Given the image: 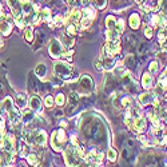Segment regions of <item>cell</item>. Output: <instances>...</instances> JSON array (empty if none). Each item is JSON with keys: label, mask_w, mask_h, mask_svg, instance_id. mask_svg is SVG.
Here are the masks:
<instances>
[{"label": "cell", "mask_w": 167, "mask_h": 167, "mask_svg": "<svg viewBox=\"0 0 167 167\" xmlns=\"http://www.w3.org/2000/svg\"><path fill=\"white\" fill-rule=\"evenodd\" d=\"M107 158H108V160L115 162V160H116V151H115L114 148H110L107 153Z\"/></svg>", "instance_id": "obj_30"}, {"label": "cell", "mask_w": 167, "mask_h": 167, "mask_svg": "<svg viewBox=\"0 0 167 167\" xmlns=\"http://www.w3.org/2000/svg\"><path fill=\"white\" fill-rule=\"evenodd\" d=\"M55 102H56V104H58V106H63V104H64V102H66V99H64V95H63V94H58Z\"/></svg>", "instance_id": "obj_36"}, {"label": "cell", "mask_w": 167, "mask_h": 167, "mask_svg": "<svg viewBox=\"0 0 167 167\" xmlns=\"http://www.w3.org/2000/svg\"><path fill=\"white\" fill-rule=\"evenodd\" d=\"M114 30L118 32V34H122L123 30H124V21L118 20V21H116V24H115V27H114Z\"/></svg>", "instance_id": "obj_26"}, {"label": "cell", "mask_w": 167, "mask_h": 167, "mask_svg": "<svg viewBox=\"0 0 167 167\" xmlns=\"http://www.w3.org/2000/svg\"><path fill=\"white\" fill-rule=\"evenodd\" d=\"M28 104L31 107L32 111H36V112H40L42 111V100H40V98L39 96H31L30 102H28Z\"/></svg>", "instance_id": "obj_11"}, {"label": "cell", "mask_w": 167, "mask_h": 167, "mask_svg": "<svg viewBox=\"0 0 167 167\" xmlns=\"http://www.w3.org/2000/svg\"><path fill=\"white\" fill-rule=\"evenodd\" d=\"M4 140H1V147L8 155H14L15 154V139L12 135H7L5 138H3Z\"/></svg>", "instance_id": "obj_4"}, {"label": "cell", "mask_w": 167, "mask_h": 167, "mask_svg": "<svg viewBox=\"0 0 167 167\" xmlns=\"http://www.w3.org/2000/svg\"><path fill=\"white\" fill-rule=\"evenodd\" d=\"M106 24H107L108 30H112V28L115 27V24H116V20H115L114 16H107V19H106Z\"/></svg>", "instance_id": "obj_25"}, {"label": "cell", "mask_w": 167, "mask_h": 167, "mask_svg": "<svg viewBox=\"0 0 167 167\" xmlns=\"http://www.w3.org/2000/svg\"><path fill=\"white\" fill-rule=\"evenodd\" d=\"M48 51H49V55L52 56V58H68V56L72 55V51H66V49L63 48L62 43L59 40H56V39H52L51 43H49V47H48Z\"/></svg>", "instance_id": "obj_2"}, {"label": "cell", "mask_w": 167, "mask_h": 167, "mask_svg": "<svg viewBox=\"0 0 167 167\" xmlns=\"http://www.w3.org/2000/svg\"><path fill=\"white\" fill-rule=\"evenodd\" d=\"M34 119V111H32L31 108L28 110V108H24L23 110V120L24 123H30Z\"/></svg>", "instance_id": "obj_19"}, {"label": "cell", "mask_w": 167, "mask_h": 167, "mask_svg": "<svg viewBox=\"0 0 167 167\" xmlns=\"http://www.w3.org/2000/svg\"><path fill=\"white\" fill-rule=\"evenodd\" d=\"M138 100L142 106H146L148 103H154V102L157 100V94L155 92H146V94H142L139 98H138Z\"/></svg>", "instance_id": "obj_9"}, {"label": "cell", "mask_w": 167, "mask_h": 167, "mask_svg": "<svg viewBox=\"0 0 167 167\" xmlns=\"http://www.w3.org/2000/svg\"><path fill=\"white\" fill-rule=\"evenodd\" d=\"M16 104L19 107H25V104H27V96L25 95H18L16 96Z\"/></svg>", "instance_id": "obj_22"}, {"label": "cell", "mask_w": 167, "mask_h": 167, "mask_svg": "<svg viewBox=\"0 0 167 167\" xmlns=\"http://www.w3.org/2000/svg\"><path fill=\"white\" fill-rule=\"evenodd\" d=\"M27 160H28V163L31 164V166H36V164H39V159H38V157H36L35 154H31V155H28Z\"/></svg>", "instance_id": "obj_27"}, {"label": "cell", "mask_w": 167, "mask_h": 167, "mask_svg": "<svg viewBox=\"0 0 167 167\" xmlns=\"http://www.w3.org/2000/svg\"><path fill=\"white\" fill-rule=\"evenodd\" d=\"M16 18H15V23H16V25L18 27H23L24 25V23H23V12H19L18 15H15Z\"/></svg>", "instance_id": "obj_28"}, {"label": "cell", "mask_w": 167, "mask_h": 167, "mask_svg": "<svg viewBox=\"0 0 167 167\" xmlns=\"http://www.w3.org/2000/svg\"><path fill=\"white\" fill-rule=\"evenodd\" d=\"M158 68H159V63L158 62H153L150 64V72L151 74H155L158 71Z\"/></svg>", "instance_id": "obj_37"}, {"label": "cell", "mask_w": 167, "mask_h": 167, "mask_svg": "<svg viewBox=\"0 0 167 167\" xmlns=\"http://www.w3.org/2000/svg\"><path fill=\"white\" fill-rule=\"evenodd\" d=\"M0 166H1V158H0Z\"/></svg>", "instance_id": "obj_48"}, {"label": "cell", "mask_w": 167, "mask_h": 167, "mask_svg": "<svg viewBox=\"0 0 167 167\" xmlns=\"http://www.w3.org/2000/svg\"><path fill=\"white\" fill-rule=\"evenodd\" d=\"M95 5H96V8H99V10H103V8H106V5H107V0H95Z\"/></svg>", "instance_id": "obj_34"}, {"label": "cell", "mask_w": 167, "mask_h": 167, "mask_svg": "<svg viewBox=\"0 0 167 167\" xmlns=\"http://www.w3.org/2000/svg\"><path fill=\"white\" fill-rule=\"evenodd\" d=\"M8 115H10V120L12 124H18L19 120H20V114H19V111L16 110V108H12L10 112H8Z\"/></svg>", "instance_id": "obj_17"}, {"label": "cell", "mask_w": 167, "mask_h": 167, "mask_svg": "<svg viewBox=\"0 0 167 167\" xmlns=\"http://www.w3.org/2000/svg\"><path fill=\"white\" fill-rule=\"evenodd\" d=\"M1 45H3V42H1V39H0V47H1Z\"/></svg>", "instance_id": "obj_47"}, {"label": "cell", "mask_w": 167, "mask_h": 167, "mask_svg": "<svg viewBox=\"0 0 167 167\" xmlns=\"http://www.w3.org/2000/svg\"><path fill=\"white\" fill-rule=\"evenodd\" d=\"M35 72H36V75H38V76L42 78L43 75H45V74H47V67H45L44 64H39V66H36Z\"/></svg>", "instance_id": "obj_21"}, {"label": "cell", "mask_w": 167, "mask_h": 167, "mask_svg": "<svg viewBox=\"0 0 167 167\" xmlns=\"http://www.w3.org/2000/svg\"><path fill=\"white\" fill-rule=\"evenodd\" d=\"M144 35H146L147 39L153 38V28L150 27V25H146V27H144Z\"/></svg>", "instance_id": "obj_38"}, {"label": "cell", "mask_w": 167, "mask_h": 167, "mask_svg": "<svg viewBox=\"0 0 167 167\" xmlns=\"http://www.w3.org/2000/svg\"><path fill=\"white\" fill-rule=\"evenodd\" d=\"M146 119L143 116H139V118H135L132 120V124H131V129L136 132H143L144 129H146Z\"/></svg>", "instance_id": "obj_8"}, {"label": "cell", "mask_w": 167, "mask_h": 167, "mask_svg": "<svg viewBox=\"0 0 167 167\" xmlns=\"http://www.w3.org/2000/svg\"><path fill=\"white\" fill-rule=\"evenodd\" d=\"M54 71H55L56 76L62 78V79H70L74 74V66L66 62H55Z\"/></svg>", "instance_id": "obj_1"}, {"label": "cell", "mask_w": 167, "mask_h": 167, "mask_svg": "<svg viewBox=\"0 0 167 167\" xmlns=\"http://www.w3.org/2000/svg\"><path fill=\"white\" fill-rule=\"evenodd\" d=\"M80 86H82L83 90L91 91L92 88H94V82H92V79H91L88 75H84V76L80 79Z\"/></svg>", "instance_id": "obj_12"}, {"label": "cell", "mask_w": 167, "mask_h": 167, "mask_svg": "<svg viewBox=\"0 0 167 167\" xmlns=\"http://www.w3.org/2000/svg\"><path fill=\"white\" fill-rule=\"evenodd\" d=\"M66 142V134L63 130L59 131H55L52 134V139H51V144H52V148L55 151H62L63 148V143Z\"/></svg>", "instance_id": "obj_3"}, {"label": "cell", "mask_w": 167, "mask_h": 167, "mask_svg": "<svg viewBox=\"0 0 167 167\" xmlns=\"http://www.w3.org/2000/svg\"><path fill=\"white\" fill-rule=\"evenodd\" d=\"M130 25H131V28H134V30L139 28L140 19H139V16H138L136 14H132L131 16H130Z\"/></svg>", "instance_id": "obj_18"}, {"label": "cell", "mask_w": 167, "mask_h": 167, "mask_svg": "<svg viewBox=\"0 0 167 167\" xmlns=\"http://www.w3.org/2000/svg\"><path fill=\"white\" fill-rule=\"evenodd\" d=\"M3 138H4V123L0 120V143H1Z\"/></svg>", "instance_id": "obj_39"}, {"label": "cell", "mask_w": 167, "mask_h": 167, "mask_svg": "<svg viewBox=\"0 0 167 167\" xmlns=\"http://www.w3.org/2000/svg\"><path fill=\"white\" fill-rule=\"evenodd\" d=\"M82 19V11L79 10H72L70 14V21H74L75 25H79V20Z\"/></svg>", "instance_id": "obj_16"}, {"label": "cell", "mask_w": 167, "mask_h": 167, "mask_svg": "<svg viewBox=\"0 0 167 167\" xmlns=\"http://www.w3.org/2000/svg\"><path fill=\"white\" fill-rule=\"evenodd\" d=\"M87 163H100L103 159V154L99 153L98 150H91L87 157H84Z\"/></svg>", "instance_id": "obj_7"}, {"label": "cell", "mask_w": 167, "mask_h": 167, "mask_svg": "<svg viewBox=\"0 0 167 167\" xmlns=\"http://www.w3.org/2000/svg\"><path fill=\"white\" fill-rule=\"evenodd\" d=\"M118 36H119V34L115 31L114 28H112V30H108V31H107V39H108V40H116V39H118Z\"/></svg>", "instance_id": "obj_24"}, {"label": "cell", "mask_w": 167, "mask_h": 167, "mask_svg": "<svg viewBox=\"0 0 167 167\" xmlns=\"http://www.w3.org/2000/svg\"><path fill=\"white\" fill-rule=\"evenodd\" d=\"M12 108H14V100H12V98L7 96L3 103L0 104V115H3L4 112H10Z\"/></svg>", "instance_id": "obj_10"}, {"label": "cell", "mask_w": 167, "mask_h": 167, "mask_svg": "<svg viewBox=\"0 0 167 167\" xmlns=\"http://www.w3.org/2000/svg\"><path fill=\"white\" fill-rule=\"evenodd\" d=\"M95 67H96L98 71H102V70H103V64H102V62H99V60H96V62H95Z\"/></svg>", "instance_id": "obj_41"}, {"label": "cell", "mask_w": 167, "mask_h": 167, "mask_svg": "<svg viewBox=\"0 0 167 167\" xmlns=\"http://www.w3.org/2000/svg\"><path fill=\"white\" fill-rule=\"evenodd\" d=\"M158 88H159L162 92L166 91V71H164L159 78V83H158Z\"/></svg>", "instance_id": "obj_20"}, {"label": "cell", "mask_w": 167, "mask_h": 167, "mask_svg": "<svg viewBox=\"0 0 167 167\" xmlns=\"http://www.w3.org/2000/svg\"><path fill=\"white\" fill-rule=\"evenodd\" d=\"M67 3L70 4V5H74V4H75V0H67Z\"/></svg>", "instance_id": "obj_44"}, {"label": "cell", "mask_w": 167, "mask_h": 167, "mask_svg": "<svg viewBox=\"0 0 167 167\" xmlns=\"http://www.w3.org/2000/svg\"><path fill=\"white\" fill-rule=\"evenodd\" d=\"M44 104L48 108H51L54 106V98L51 96V95H47V96L44 98Z\"/></svg>", "instance_id": "obj_33"}, {"label": "cell", "mask_w": 167, "mask_h": 167, "mask_svg": "<svg viewBox=\"0 0 167 167\" xmlns=\"http://www.w3.org/2000/svg\"><path fill=\"white\" fill-rule=\"evenodd\" d=\"M163 3H164V0H159V7H162V5H163Z\"/></svg>", "instance_id": "obj_45"}, {"label": "cell", "mask_w": 167, "mask_h": 167, "mask_svg": "<svg viewBox=\"0 0 167 167\" xmlns=\"http://www.w3.org/2000/svg\"><path fill=\"white\" fill-rule=\"evenodd\" d=\"M132 104V99L130 96H126V98H123L122 99V106L123 107H126V108H130V106Z\"/></svg>", "instance_id": "obj_32"}, {"label": "cell", "mask_w": 167, "mask_h": 167, "mask_svg": "<svg viewBox=\"0 0 167 167\" xmlns=\"http://www.w3.org/2000/svg\"><path fill=\"white\" fill-rule=\"evenodd\" d=\"M54 20H55V24L56 25H62V23H63V21H62V16H56Z\"/></svg>", "instance_id": "obj_42"}, {"label": "cell", "mask_w": 167, "mask_h": 167, "mask_svg": "<svg viewBox=\"0 0 167 167\" xmlns=\"http://www.w3.org/2000/svg\"><path fill=\"white\" fill-rule=\"evenodd\" d=\"M67 34H68V35H75V34H76V25L67 24Z\"/></svg>", "instance_id": "obj_35"}, {"label": "cell", "mask_w": 167, "mask_h": 167, "mask_svg": "<svg viewBox=\"0 0 167 167\" xmlns=\"http://www.w3.org/2000/svg\"><path fill=\"white\" fill-rule=\"evenodd\" d=\"M21 8H23V12H25V14H30L32 11V3L31 0H25L24 3L21 4Z\"/></svg>", "instance_id": "obj_23"}, {"label": "cell", "mask_w": 167, "mask_h": 167, "mask_svg": "<svg viewBox=\"0 0 167 167\" xmlns=\"http://www.w3.org/2000/svg\"><path fill=\"white\" fill-rule=\"evenodd\" d=\"M49 14H51V11H49L48 8L40 11V12L35 16V23H39V21H47L49 18Z\"/></svg>", "instance_id": "obj_13"}, {"label": "cell", "mask_w": 167, "mask_h": 167, "mask_svg": "<svg viewBox=\"0 0 167 167\" xmlns=\"http://www.w3.org/2000/svg\"><path fill=\"white\" fill-rule=\"evenodd\" d=\"M151 24H153L154 27L159 24V18H158V16H153V19H151Z\"/></svg>", "instance_id": "obj_40"}, {"label": "cell", "mask_w": 167, "mask_h": 167, "mask_svg": "<svg viewBox=\"0 0 167 167\" xmlns=\"http://www.w3.org/2000/svg\"><path fill=\"white\" fill-rule=\"evenodd\" d=\"M11 30H12V25H11L10 21H4V20L0 21V34L7 36V35H10Z\"/></svg>", "instance_id": "obj_15"}, {"label": "cell", "mask_w": 167, "mask_h": 167, "mask_svg": "<svg viewBox=\"0 0 167 167\" xmlns=\"http://www.w3.org/2000/svg\"><path fill=\"white\" fill-rule=\"evenodd\" d=\"M7 1H8V5H10V7L14 10V14L18 15L19 12L16 11V10H18V1H16V0H7Z\"/></svg>", "instance_id": "obj_31"}, {"label": "cell", "mask_w": 167, "mask_h": 167, "mask_svg": "<svg viewBox=\"0 0 167 167\" xmlns=\"http://www.w3.org/2000/svg\"><path fill=\"white\" fill-rule=\"evenodd\" d=\"M88 3H90V0H82V4H83V5H87Z\"/></svg>", "instance_id": "obj_43"}, {"label": "cell", "mask_w": 167, "mask_h": 167, "mask_svg": "<svg viewBox=\"0 0 167 167\" xmlns=\"http://www.w3.org/2000/svg\"><path fill=\"white\" fill-rule=\"evenodd\" d=\"M32 139H34V143L39 144V146H45V143H47V132L44 130H36V131L32 132Z\"/></svg>", "instance_id": "obj_6"}, {"label": "cell", "mask_w": 167, "mask_h": 167, "mask_svg": "<svg viewBox=\"0 0 167 167\" xmlns=\"http://www.w3.org/2000/svg\"><path fill=\"white\" fill-rule=\"evenodd\" d=\"M104 51L107 52V55L111 58V56H115L116 54L120 51V43L119 40H108L104 45Z\"/></svg>", "instance_id": "obj_5"}, {"label": "cell", "mask_w": 167, "mask_h": 167, "mask_svg": "<svg viewBox=\"0 0 167 167\" xmlns=\"http://www.w3.org/2000/svg\"><path fill=\"white\" fill-rule=\"evenodd\" d=\"M25 39H27L28 43H32V40H34V32H32L31 28H25Z\"/></svg>", "instance_id": "obj_29"}, {"label": "cell", "mask_w": 167, "mask_h": 167, "mask_svg": "<svg viewBox=\"0 0 167 167\" xmlns=\"http://www.w3.org/2000/svg\"><path fill=\"white\" fill-rule=\"evenodd\" d=\"M153 75L148 72H144L142 76V86L143 88H146V90H148L150 87H151V84H153Z\"/></svg>", "instance_id": "obj_14"}, {"label": "cell", "mask_w": 167, "mask_h": 167, "mask_svg": "<svg viewBox=\"0 0 167 167\" xmlns=\"http://www.w3.org/2000/svg\"><path fill=\"white\" fill-rule=\"evenodd\" d=\"M135 1H136V3H139V4L140 3H144V0H135Z\"/></svg>", "instance_id": "obj_46"}]
</instances>
